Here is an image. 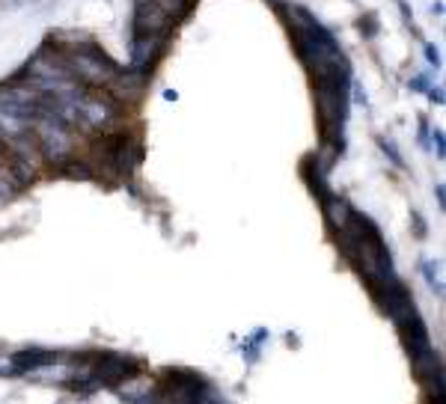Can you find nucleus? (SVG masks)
Returning <instances> with one entry per match:
<instances>
[{"instance_id": "1", "label": "nucleus", "mask_w": 446, "mask_h": 404, "mask_svg": "<svg viewBox=\"0 0 446 404\" xmlns=\"http://www.w3.org/2000/svg\"><path fill=\"white\" fill-rule=\"evenodd\" d=\"M63 60L69 66V71L75 75V81L81 86H86V90H93V86H98V90H107L110 81L117 78L119 66L110 60V57L105 51H98L95 45H66L60 48Z\"/></svg>"}, {"instance_id": "2", "label": "nucleus", "mask_w": 446, "mask_h": 404, "mask_svg": "<svg viewBox=\"0 0 446 404\" xmlns=\"http://www.w3.org/2000/svg\"><path fill=\"white\" fill-rule=\"evenodd\" d=\"M30 131H33V140H36V146L42 152V161L60 167V164H66V161L75 158V152H78V131H71V128H66L63 122L42 117V119H33Z\"/></svg>"}, {"instance_id": "3", "label": "nucleus", "mask_w": 446, "mask_h": 404, "mask_svg": "<svg viewBox=\"0 0 446 404\" xmlns=\"http://www.w3.org/2000/svg\"><path fill=\"white\" fill-rule=\"evenodd\" d=\"M78 113H81V134H110L119 122V105L110 95L102 93H90L83 90L78 98Z\"/></svg>"}, {"instance_id": "4", "label": "nucleus", "mask_w": 446, "mask_h": 404, "mask_svg": "<svg viewBox=\"0 0 446 404\" xmlns=\"http://www.w3.org/2000/svg\"><path fill=\"white\" fill-rule=\"evenodd\" d=\"M172 24L161 9L152 6V0H134V16H131V36H158L170 39Z\"/></svg>"}, {"instance_id": "5", "label": "nucleus", "mask_w": 446, "mask_h": 404, "mask_svg": "<svg viewBox=\"0 0 446 404\" xmlns=\"http://www.w3.org/2000/svg\"><path fill=\"white\" fill-rule=\"evenodd\" d=\"M164 45L167 39H158V36H131V69L149 78L155 63L161 60Z\"/></svg>"}, {"instance_id": "6", "label": "nucleus", "mask_w": 446, "mask_h": 404, "mask_svg": "<svg viewBox=\"0 0 446 404\" xmlns=\"http://www.w3.org/2000/svg\"><path fill=\"white\" fill-rule=\"evenodd\" d=\"M60 363V354L48 351V348H24L9 357V366H4V374H27V372H39L45 366Z\"/></svg>"}, {"instance_id": "7", "label": "nucleus", "mask_w": 446, "mask_h": 404, "mask_svg": "<svg viewBox=\"0 0 446 404\" xmlns=\"http://www.w3.org/2000/svg\"><path fill=\"white\" fill-rule=\"evenodd\" d=\"M322 208H324V220H327V226L334 229V232H339V229L348 226L351 211H354L348 202H345L342 196H336V194H327V196L322 199Z\"/></svg>"}, {"instance_id": "8", "label": "nucleus", "mask_w": 446, "mask_h": 404, "mask_svg": "<svg viewBox=\"0 0 446 404\" xmlns=\"http://www.w3.org/2000/svg\"><path fill=\"white\" fill-rule=\"evenodd\" d=\"M152 6L161 9L172 24H179L182 18H188V12L194 9V0H152Z\"/></svg>"}, {"instance_id": "9", "label": "nucleus", "mask_w": 446, "mask_h": 404, "mask_svg": "<svg viewBox=\"0 0 446 404\" xmlns=\"http://www.w3.org/2000/svg\"><path fill=\"white\" fill-rule=\"evenodd\" d=\"M268 342V330H253V336L241 345V351H244V357L250 360V363H256L259 360V351H262V345Z\"/></svg>"}, {"instance_id": "10", "label": "nucleus", "mask_w": 446, "mask_h": 404, "mask_svg": "<svg viewBox=\"0 0 446 404\" xmlns=\"http://www.w3.org/2000/svg\"><path fill=\"white\" fill-rule=\"evenodd\" d=\"M420 271H423V277L428 280V285L435 288L438 295H443V288H440V280L435 277V262H431V259H423V262H420Z\"/></svg>"}, {"instance_id": "11", "label": "nucleus", "mask_w": 446, "mask_h": 404, "mask_svg": "<svg viewBox=\"0 0 446 404\" xmlns=\"http://www.w3.org/2000/svg\"><path fill=\"white\" fill-rule=\"evenodd\" d=\"M360 33H363L366 39H375V36L381 33V27H378V16H375V12H369L366 18H360Z\"/></svg>"}, {"instance_id": "12", "label": "nucleus", "mask_w": 446, "mask_h": 404, "mask_svg": "<svg viewBox=\"0 0 446 404\" xmlns=\"http://www.w3.org/2000/svg\"><path fill=\"white\" fill-rule=\"evenodd\" d=\"M378 143H381V152H384L387 158H390V161H393V164H396L399 170H401V167H405V161H401V155H399V149H396V143H393V140H387V137H381Z\"/></svg>"}, {"instance_id": "13", "label": "nucleus", "mask_w": 446, "mask_h": 404, "mask_svg": "<svg viewBox=\"0 0 446 404\" xmlns=\"http://www.w3.org/2000/svg\"><path fill=\"white\" fill-rule=\"evenodd\" d=\"M408 86H411V90H416V93H428V90H431V83H428V78H426V75L411 78V81H408Z\"/></svg>"}, {"instance_id": "14", "label": "nucleus", "mask_w": 446, "mask_h": 404, "mask_svg": "<svg viewBox=\"0 0 446 404\" xmlns=\"http://www.w3.org/2000/svg\"><path fill=\"white\" fill-rule=\"evenodd\" d=\"M426 60L435 66V69H440V51H438V45H426Z\"/></svg>"}, {"instance_id": "15", "label": "nucleus", "mask_w": 446, "mask_h": 404, "mask_svg": "<svg viewBox=\"0 0 446 404\" xmlns=\"http://www.w3.org/2000/svg\"><path fill=\"white\" fill-rule=\"evenodd\" d=\"M411 220H413V229H416V235L426 238V220L420 218V211H411Z\"/></svg>"}, {"instance_id": "16", "label": "nucleus", "mask_w": 446, "mask_h": 404, "mask_svg": "<svg viewBox=\"0 0 446 404\" xmlns=\"http://www.w3.org/2000/svg\"><path fill=\"white\" fill-rule=\"evenodd\" d=\"M428 98H431V101H438V105H443V86H438V90L431 86V90H428Z\"/></svg>"}]
</instances>
